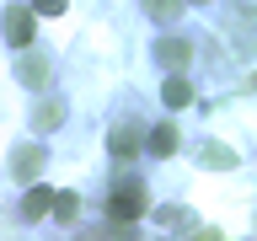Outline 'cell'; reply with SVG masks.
<instances>
[{
	"mask_svg": "<svg viewBox=\"0 0 257 241\" xmlns=\"http://www.w3.org/2000/svg\"><path fill=\"white\" fill-rule=\"evenodd\" d=\"M177 145H182V134H177L172 124H156L145 134V150H150V156H177Z\"/></svg>",
	"mask_w": 257,
	"mask_h": 241,
	"instance_id": "6",
	"label": "cell"
},
{
	"mask_svg": "<svg viewBox=\"0 0 257 241\" xmlns=\"http://www.w3.org/2000/svg\"><path fill=\"white\" fill-rule=\"evenodd\" d=\"M182 6H188V0H145V16L166 27V22H177V16H182Z\"/></svg>",
	"mask_w": 257,
	"mask_h": 241,
	"instance_id": "11",
	"label": "cell"
},
{
	"mask_svg": "<svg viewBox=\"0 0 257 241\" xmlns=\"http://www.w3.org/2000/svg\"><path fill=\"white\" fill-rule=\"evenodd\" d=\"M140 214H145V188L134 177H118L112 182V198H107V220L112 225H134Z\"/></svg>",
	"mask_w": 257,
	"mask_h": 241,
	"instance_id": "1",
	"label": "cell"
},
{
	"mask_svg": "<svg viewBox=\"0 0 257 241\" xmlns=\"http://www.w3.org/2000/svg\"><path fill=\"white\" fill-rule=\"evenodd\" d=\"M161 102H166V107H188V102H193V86H188V80H182V75H166V80H161Z\"/></svg>",
	"mask_w": 257,
	"mask_h": 241,
	"instance_id": "8",
	"label": "cell"
},
{
	"mask_svg": "<svg viewBox=\"0 0 257 241\" xmlns=\"http://www.w3.org/2000/svg\"><path fill=\"white\" fill-rule=\"evenodd\" d=\"M43 166H48L43 145H16V150H11V177H16V182H38Z\"/></svg>",
	"mask_w": 257,
	"mask_h": 241,
	"instance_id": "2",
	"label": "cell"
},
{
	"mask_svg": "<svg viewBox=\"0 0 257 241\" xmlns=\"http://www.w3.org/2000/svg\"><path fill=\"white\" fill-rule=\"evenodd\" d=\"M156 220L166 225V230H172V225H188V209H172V204H166V209H161V214H156Z\"/></svg>",
	"mask_w": 257,
	"mask_h": 241,
	"instance_id": "14",
	"label": "cell"
},
{
	"mask_svg": "<svg viewBox=\"0 0 257 241\" xmlns=\"http://www.w3.org/2000/svg\"><path fill=\"white\" fill-rule=\"evenodd\" d=\"M16 80H22V86H32V91H43V80H48V59L22 48V59H16Z\"/></svg>",
	"mask_w": 257,
	"mask_h": 241,
	"instance_id": "4",
	"label": "cell"
},
{
	"mask_svg": "<svg viewBox=\"0 0 257 241\" xmlns=\"http://www.w3.org/2000/svg\"><path fill=\"white\" fill-rule=\"evenodd\" d=\"M0 27H6L11 48H32V11H27V6H11V11L0 16Z\"/></svg>",
	"mask_w": 257,
	"mask_h": 241,
	"instance_id": "3",
	"label": "cell"
},
{
	"mask_svg": "<svg viewBox=\"0 0 257 241\" xmlns=\"http://www.w3.org/2000/svg\"><path fill=\"white\" fill-rule=\"evenodd\" d=\"M193 241H225L220 230H193Z\"/></svg>",
	"mask_w": 257,
	"mask_h": 241,
	"instance_id": "16",
	"label": "cell"
},
{
	"mask_svg": "<svg viewBox=\"0 0 257 241\" xmlns=\"http://www.w3.org/2000/svg\"><path fill=\"white\" fill-rule=\"evenodd\" d=\"M64 124V96H43V102H38V129H59Z\"/></svg>",
	"mask_w": 257,
	"mask_h": 241,
	"instance_id": "10",
	"label": "cell"
},
{
	"mask_svg": "<svg viewBox=\"0 0 257 241\" xmlns=\"http://www.w3.org/2000/svg\"><path fill=\"white\" fill-rule=\"evenodd\" d=\"M140 145H145V140H140V134H134V129H128V124H123V129H112V134H107V150H112V156H118V161H123V156H134Z\"/></svg>",
	"mask_w": 257,
	"mask_h": 241,
	"instance_id": "9",
	"label": "cell"
},
{
	"mask_svg": "<svg viewBox=\"0 0 257 241\" xmlns=\"http://www.w3.org/2000/svg\"><path fill=\"white\" fill-rule=\"evenodd\" d=\"M43 214H54V188H38L32 182L27 198H22V220H43Z\"/></svg>",
	"mask_w": 257,
	"mask_h": 241,
	"instance_id": "7",
	"label": "cell"
},
{
	"mask_svg": "<svg viewBox=\"0 0 257 241\" xmlns=\"http://www.w3.org/2000/svg\"><path fill=\"white\" fill-rule=\"evenodd\" d=\"M80 214V193H54V220H75Z\"/></svg>",
	"mask_w": 257,
	"mask_h": 241,
	"instance_id": "13",
	"label": "cell"
},
{
	"mask_svg": "<svg viewBox=\"0 0 257 241\" xmlns=\"http://www.w3.org/2000/svg\"><path fill=\"white\" fill-rule=\"evenodd\" d=\"M188 54H193V48L182 43V38H161V43H156V59H161V70H166V75H182Z\"/></svg>",
	"mask_w": 257,
	"mask_h": 241,
	"instance_id": "5",
	"label": "cell"
},
{
	"mask_svg": "<svg viewBox=\"0 0 257 241\" xmlns=\"http://www.w3.org/2000/svg\"><path fill=\"white\" fill-rule=\"evenodd\" d=\"M204 166H220V172H230V166H236V150L209 140V145H204Z\"/></svg>",
	"mask_w": 257,
	"mask_h": 241,
	"instance_id": "12",
	"label": "cell"
},
{
	"mask_svg": "<svg viewBox=\"0 0 257 241\" xmlns=\"http://www.w3.org/2000/svg\"><path fill=\"white\" fill-rule=\"evenodd\" d=\"M70 0H32V11H43V16H59Z\"/></svg>",
	"mask_w": 257,
	"mask_h": 241,
	"instance_id": "15",
	"label": "cell"
}]
</instances>
